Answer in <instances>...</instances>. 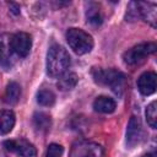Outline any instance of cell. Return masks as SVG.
<instances>
[{
    "instance_id": "6da1fadb",
    "label": "cell",
    "mask_w": 157,
    "mask_h": 157,
    "mask_svg": "<svg viewBox=\"0 0 157 157\" xmlns=\"http://www.w3.org/2000/svg\"><path fill=\"white\" fill-rule=\"evenodd\" d=\"M70 66V55L59 44H53L47 54V72L53 77H59L65 74Z\"/></svg>"
},
{
    "instance_id": "7a4b0ae2",
    "label": "cell",
    "mask_w": 157,
    "mask_h": 157,
    "mask_svg": "<svg viewBox=\"0 0 157 157\" xmlns=\"http://www.w3.org/2000/svg\"><path fill=\"white\" fill-rule=\"evenodd\" d=\"M93 78L99 85H105L117 94H121L125 87V76L123 72L114 69H94L92 71Z\"/></svg>"
},
{
    "instance_id": "3957f363",
    "label": "cell",
    "mask_w": 157,
    "mask_h": 157,
    "mask_svg": "<svg viewBox=\"0 0 157 157\" xmlns=\"http://www.w3.org/2000/svg\"><path fill=\"white\" fill-rule=\"evenodd\" d=\"M66 40L70 48L78 55L90 53L93 48L92 37L80 28H69L66 32Z\"/></svg>"
},
{
    "instance_id": "277c9868",
    "label": "cell",
    "mask_w": 157,
    "mask_h": 157,
    "mask_svg": "<svg viewBox=\"0 0 157 157\" xmlns=\"http://www.w3.org/2000/svg\"><path fill=\"white\" fill-rule=\"evenodd\" d=\"M156 50V44L155 43H141V44H137L132 48H130L129 50H126L123 55V59H124V63L128 64V65H135V64H139L141 63L147 55L155 53Z\"/></svg>"
},
{
    "instance_id": "5b68a950",
    "label": "cell",
    "mask_w": 157,
    "mask_h": 157,
    "mask_svg": "<svg viewBox=\"0 0 157 157\" xmlns=\"http://www.w3.org/2000/svg\"><path fill=\"white\" fill-rule=\"evenodd\" d=\"M4 147L20 156V157H36L37 156V150L36 147L27 140L25 139H12V140H6L4 141Z\"/></svg>"
},
{
    "instance_id": "8992f818",
    "label": "cell",
    "mask_w": 157,
    "mask_h": 157,
    "mask_svg": "<svg viewBox=\"0 0 157 157\" xmlns=\"http://www.w3.org/2000/svg\"><path fill=\"white\" fill-rule=\"evenodd\" d=\"M11 44H12L13 54H16L20 58H25L29 54V50L32 47V39L28 33L18 32L12 36Z\"/></svg>"
},
{
    "instance_id": "52a82bcc",
    "label": "cell",
    "mask_w": 157,
    "mask_h": 157,
    "mask_svg": "<svg viewBox=\"0 0 157 157\" xmlns=\"http://www.w3.org/2000/svg\"><path fill=\"white\" fill-rule=\"evenodd\" d=\"M142 137V126L141 121L137 117L132 115L129 120L128 129H126V144L130 147H134L136 144L140 142Z\"/></svg>"
},
{
    "instance_id": "ba28073f",
    "label": "cell",
    "mask_w": 157,
    "mask_h": 157,
    "mask_svg": "<svg viewBox=\"0 0 157 157\" xmlns=\"http://www.w3.org/2000/svg\"><path fill=\"white\" fill-rule=\"evenodd\" d=\"M157 76L153 71L144 72L137 80V88L144 96H150L156 91Z\"/></svg>"
},
{
    "instance_id": "9c48e42d",
    "label": "cell",
    "mask_w": 157,
    "mask_h": 157,
    "mask_svg": "<svg viewBox=\"0 0 157 157\" xmlns=\"http://www.w3.org/2000/svg\"><path fill=\"white\" fill-rule=\"evenodd\" d=\"M12 36L5 33L0 36V64L4 66H9L12 59V44H11Z\"/></svg>"
},
{
    "instance_id": "30bf717a",
    "label": "cell",
    "mask_w": 157,
    "mask_h": 157,
    "mask_svg": "<svg viewBox=\"0 0 157 157\" xmlns=\"http://www.w3.org/2000/svg\"><path fill=\"white\" fill-rule=\"evenodd\" d=\"M137 13L152 26H156V5L151 2H136Z\"/></svg>"
},
{
    "instance_id": "8fae6325",
    "label": "cell",
    "mask_w": 157,
    "mask_h": 157,
    "mask_svg": "<svg viewBox=\"0 0 157 157\" xmlns=\"http://www.w3.org/2000/svg\"><path fill=\"white\" fill-rule=\"evenodd\" d=\"M93 108L96 112L98 113H103V114H109L113 113L117 108V104L114 102V99H112L110 97L107 96H98L94 102H93Z\"/></svg>"
},
{
    "instance_id": "7c38bea8",
    "label": "cell",
    "mask_w": 157,
    "mask_h": 157,
    "mask_svg": "<svg viewBox=\"0 0 157 157\" xmlns=\"http://www.w3.org/2000/svg\"><path fill=\"white\" fill-rule=\"evenodd\" d=\"M15 125V114L12 110H0V135L9 134Z\"/></svg>"
},
{
    "instance_id": "4fadbf2b",
    "label": "cell",
    "mask_w": 157,
    "mask_h": 157,
    "mask_svg": "<svg viewBox=\"0 0 157 157\" xmlns=\"http://www.w3.org/2000/svg\"><path fill=\"white\" fill-rule=\"evenodd\" d=\"M21 96V87L17 82H9L4 93V101L7 104H15L18 102Z\"/></svg>"
},
{
    "instance_id": "5bb4252c",
    "label": "cell",
    "mask_w": 157,
    "mask_h": 157,
    "mask_svg": "<svg viewBox=\"0 0 157 157\" xmlns=\"http://www.w3.org/2000/svg\"><path fill=\"white\" fill-rule=\"evenodd\" d=\"M80 157H102L103 156V150L99 145L93 144V142H86L80 146Z\"/></svg>"
},
{
    "instance_id": "9a60e30c",
    "label": "cell",
    "mask_w": 157,
    "mask_h": 157,
    "mask_svg": "<svg viewBox=\"0 0 157 157\" xmlns=\"http://www.w3.org/2000/svg\"><path fill=\"white\" fill-rule=\"evenodd\" d=\"M86 17H87V22L93 26H99L103 21V16H102V12H101L98 5H96L93 2L88 4V7L86 10Z\"/></svg>"
},
{
    "instance_id": "2e32d148",
    "label": "cell",
    "mask_w": 157,
    "mask_h": 157,
    "mask_svg": "<svg viewBox=\"0 0 157 157\" xmlns=\"http://www.w3.org/2000/svg\"><path fill=\"white\" fill-rule=\"evenodd\" d=\"M77 75L75 72H67L65 75H61L58 80V87L61 90V91H69V90H72L76 83H77Z\"/></svg>"
},
{
    "instance_id": "e0dca14e",
    "label": "cell",
    "mask_w": 157,
    "mask_h": 157,
    "mask_svg": "<svg viewBox=\"0 0 157 157\" xmlns=\"http://www.w3.org/2000/svg\"><path fill=\"white\" fill-rule=\"evenodd\" d=\"M37 102L40 105L50 107L55 102V94L53 93V91L47 90V88H43V90L38 91V93H37Z\"/></svg>"
},
{
    "instance_id": "ac0fdd59",
    "label": "cell",
    "mask_w": 157,
    "mask_h": 157,
    "mask_svg": "<svg viewBox=\"0 0 157 157\" xmlns=\"http://www.w3.org/2000/svg\"><path fill=\"white\" fill-rule=\"evenodd\" d=\"M33 124L38 130L45 131L50 128L52 120H50V117L45 113H36L33 115Z\"/></svg>"
},
{
    "instance_id": "d6986e66",
    "label": "cell",
    "mask_w": 157,
    "mask_h": 157,
    "mask_svg": "<svg viewBox=\"0 0 157 157\" xmlns=\"http://www.w3.org/2000/svg\"><path fill=\"white\" fill-rule=\"evenodd\" d=\"M146 120L152 129L157 128V103L155 101L150 103L146 108Z\"/></svg>"
},
{
    "instance_id": "ffe728a7",
    "label": "cell",
    "mask_w": 157,
    "mask_h": 157,
    "mask_svg": "<svg viewBox=\"0 0 157 157\" xmlns=\"http://www.w3.org/2000/svg\"><path fill=\"white\" fill-rule=\"evenodd\" d=\"M64 153V148L59 144H50L47 148L45 157H61Z\"/></svg>"
},
{
    "instance_id": "44dd1931",
    "label": "cell",
    "mask_w": 157,
    "mask_h": 157,
    "mask_svg": "<svg viewBox=\"0 0 157 157\" xmlns=\"http://www.w3.org/2000/svg\"><path fill=\"white\" fill-rule=\"evenodd\" d=\"M141 157H153V155H151V153H145V155H142Z\"/></svg>"
}]
</instances>
